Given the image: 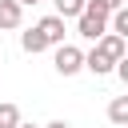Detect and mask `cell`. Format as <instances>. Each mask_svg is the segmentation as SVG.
<instances>
[{"label":"cell","instance_id":"1","mask_svg":"<svg viewBox=\"0 0 128 128\" xmlns=\"http://www.w3.org/2000/svg\"><path fill=\"white\" fill-rule=\"evenodd\" d=\"M104 32H108V12H104L100 4L88 0V8L76 16V36H84V40H100Z\"/></svg>","mask_w":128,"mask_h":128},{"label":"cell","instance_id":"2","mask_svg":"<svg viewBox=\"0 0 128 128\" xmlns=\"http://www.w3.org/2000/svg\"><path fill=\"white\" fill-rule=\"evenodd\" d=\"M52 64H56V72H60V76H76V72L84 68V52H80L76 44H60Z\"/></svg>","mask_w":128,"mask_h":128},{"label":"cell","instance_id":"3","mask_svg":"<svg viewBox=\"0 0 128 128\" xmlns=\"http://www.w3.org/2000/svg\"><path fill=\"white\" fill-rule=\"evenodd\" d=\"M96 52L104 56V60H112V64H120L128 52H124V36H116V32H104L100 40H96Z\"/></svg>","mask_w":128,"mask_h":128},{"label":"cell","instance_id":"4","mask_svg":"<svg viewBox=\"0 0 128 128\" xmlns=\"http://www.w3.org/2000/svg\"><path fill=\"white\" fill-rule=\"evenodd\" d=\"M36 28L44 32L48 48H60V44H64V16H44V20L36 24Z\"/></svg>","mask_w":128,"mask_h":128},{"label":"cell","instance_id":"5","mask_svg":"<svg viewBox=\"0 0 128 128\" xmlns=\"http://www.w3.org/2000/svg\"><path fill=\"white\" fill-rule=\"evenodd\" d=\"M20 20H24V8L16 0H0V28L12 32V28H20Z\"/></svg>","mask_w":128,"mask_h":128},{"label":"cell","instance_id":"6","mask_svg":"<svg viewBox=\"0 0 128 128\" xmlns=\"http://www.w3.org/2000/svg\"><path fill=\"white\" fill-rule=\"evenodd\" d=\"M84 68H88L92 76H108V72H116V64H112V60H104V56H100L96 48H92V52L84 56Z\"/></svg>","mask_w":128,"mask_h":128},{"label":"cell","instance_id":"7","mask_svg":"<svg viewBox=\"0 0 128 128\" xmlns=\"http://www.w3.org/2000/svg\"><path fill=\"white\" fill-rule=\"evenodd\" d=\"M20 44H24V52H32V56L48 48V40H44V32H40V28H28V32L20 36Z\"/></svg>","mask_w":128,"mask_h":128},{"label":"cell","instance_id":"8","mask_svg":"<svg viewBox=\"0 0 128 128\" xmlns=\"http://www.w3.org/2000/svg\"><path fill=\"white\" fill-rule=\"evenodd\" d=\"M108 120L120 124V128H128V96H116V100L108 104Z\"/></svg>","mask_w":128,"mask_h":128},{"label":"cell","instance_id":"9","mask_svg":"<svg viewBox=\"0 0 128 128\" xmlns=\"http://www.w3.org/2000/svg\"><path fill=\"white\" fill-rule=\"evenodd\" d=\"M108 32H116V36H124V40H128V4H124V8H116V12L108 16Z\"/></svg>","mask_w":128,"mask_h":128},{"label":"cell","instance_id":"10","mask_svg":"<svg viewBox=\"0 0 128 128\" xmlns=\"http://www.w3.org/2000/svg\"><path fill=\"white\" fill-rule=\"evenodd\" d=\"M84 8H88V0H56V16H64V20L68 16H80Z\"/></svg>","mask_w":128,"mask_h":128},{"label":"cell","instance_id":"11","mask_svg":"<svg viewBox=\"0 0 128 128\" xmlns=\"http://www.w3.org/2000/svg\"><path fill=\"white\" fill-rule=\"evenodd\" d=\"M16 124H20V108L4 100V104H0V128H16Z\"/></svg>","mask_w":128,"mask_h":128},{"label":"cell","instance_id":"12","mask_svg":"<svg viewBox=\"0 0 128 128\" xmlns=\"http://www.w3.org/2000/svg\"><path fill=\"white\" fill-rule=\"evenodd\" d=\"M92 4H100V8H104V12H108V16H112V12H116V8H124V0H92Z\"/></svg>","mask_w":128,"mask_h":128},{"label":"cell","instance_id":"13","mask_svg":"<svg viewBox=\"0 0 128 128\" xmlns=\"http://www.w3.org/2000/svg\"><path fill=\"white\" fill-rule=\"evenodd\" d=\"M116 76H120V80H124V84H128V56H124V60H120V64H116Z\"/></svg>","mask_w":128,"mask_h":128},{"label":"cell","instance_id":"14","mask_svg":"<svg viewBox=\"0 0 128 128\" xmlns=\"http://www.w3.org/2000/svg\"><path fill=\"white\" fill-rule=\"evenodd\" d=\"M44 128H72L68 120H52V124H44Z\"/></svg>","mask_w":128,"mask_h":128},{"label":"cell","instance_id":"15","mask_svg":"<svg viewBox=\"0 0 128 128\" xmlns=\"http://www.w3.org/2000/svg\"><path fill=\"white\" fill-rule=\"evenodd\" d=\"M16 4H20V8H24V4H40V0H16Z\"/></svg>","mask_w":128,"mask_h":128},{"label":"cell","instance_id":"16","mask_svg":"<svg viewBox=\"0 0 128 128\" xmlns=\"http://www.w3.org/2000/svg\"><path fill=\"white\" fill-rule=\"evenodd\" d=\"M16 128H36V124H16Z\"/></svg>","mask_w":128,"mask_h":128}]
</instances>
